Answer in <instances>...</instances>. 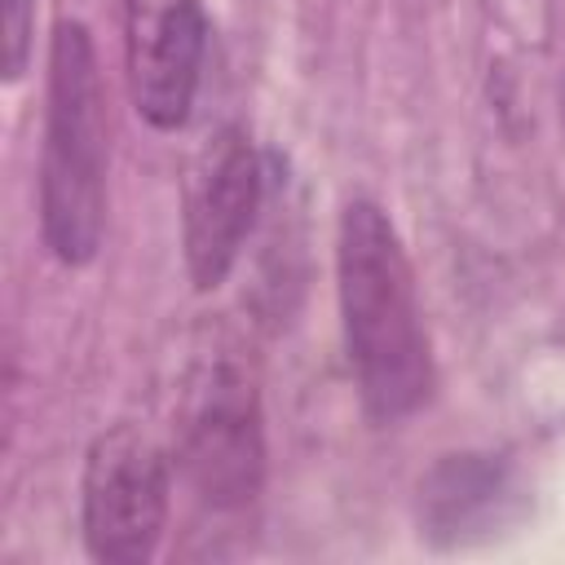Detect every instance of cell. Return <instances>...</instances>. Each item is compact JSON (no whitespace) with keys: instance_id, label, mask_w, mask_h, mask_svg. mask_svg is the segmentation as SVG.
Wrapping results in <instances>:
<instances>
[{"instance_id":"6da1fadb","label":"cell","mask_w":565,"mask_h":565,"mask_svg":"<svg viewBox=\"0 0 565 565\" xmlns=\"http://www.w3.org/2000/svg\"><path fill=\"white\" fill-rule=\"evenodd\" d=\"M335 287L349 371L375 424L415 415L433 393V344L411 256L380 203L353 199L335 230Z\"/></svg>"},{"instance_id":"7a4b0ae2","label":"cell","mask_w":565,"mask_h":565,"mask_svg":"<svg viewBox=\"0 0 565 565\" xmlns=\"http://www.w3.org/2000/svg\"><path fill=\"white\" fill-rule=\"evenodd\" d=\"M106 88L84 22H57L49 44L44 150H40V230L62 265H88L106 225Z\"/></svg>"},{"instance_id":"3957f363","label":"cell","mask_w":565,"mask_h":565,"mask_svg":"<svg viewBox=\"0 0 565 565\" xmlns=\"http://www.w3.org/2000/svg\"><path fill=\"white\" fill-rule=\"evenodd\" d=\"M172 503V463L137 424L93 437L84 459V543L106 565H141L154 556Z\"/></svg>"},{"instance_id":"277c9868","label":"cell","mask_w":565,"mask_h":565,"mask_svg":"<svg viewBox=\"0 0 565 565\" xmlns=\"http://www.w3.org/2000/svg\"><path fill=\"white\" fill-rule=\"evenodd\" d=\"M177 459L203 503L243 508L256 499L265 477V437L256 393L238 366L216 362L199 375L181 415Z\"/></svg>"},{"instance_id":"5b68a950","label":"cell","mask_w":565,"mask_h":565,"mask_svg":"<svg viewBox=\"0 0 565 565\" xmlns=\"http://www.w3.org/2000/svg\"><path fill=\"white\" fill-rule=\"evenodd\" d=\"M260 154L243 128H221L199 150L185 181V269L199 291L230 278L260 212Z\"/></svg>"},{"instance_id":"8992f818","label":"cell","mask_w":565,"mask_h":565,"mask_svg":"<svg viewBox=\"0 0 565 565\" xmlns=\"http://www.w3.org/2000/svg\"><path fill=\"white\" fill-rule=\"evenodd\" d=\"M207 57L203 0H124V62L137 115L177 132L194 115Z\"/></svg>"},{"instance_id":"52a82bcc","label":"cell","mask_w":565,"mask_h":565,"mask_svg":"<svg viewBox=\"0 0 565 565\" xmlns=\"http://www.w3.org/2000/svg\"><path fill=\"white\" fill-rule=\"evenodd\" d=\"M512 499V472L490 455H446L419 481L424 534L437 543H468L503 521Z\"/></svg>"},{"instance_id":"ba28073f","label":"cell","mask_w":565,"mask_h":565,"mask_svg":"<svg viewBox=\"0 0 565 565\" xmlns=\"http://www.w3.org/2000/svg\"><path fill=\"white\" fill-rule=\"evenodd\" d=\"M35 44V0H4V79H22Z\"/></svg>"}]
</instances>
